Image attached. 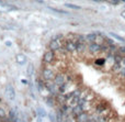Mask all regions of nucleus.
I'll return each instance as SVG.
<instances>
[{"instance_id": "f257e3e1", "label": "nucleus", "mask_w": 125, "mask_h": 122, "mask_svg": "<svg viewBox=\"0 0 125 122\" xmlns=\"http://www.w3.org/2000/svg\"><path fill=\"white\" fill-rule=\"evenodd\" d=\"M43 61H44L45 63H47V64H50V63H53V62L55 61V52L52 51V50L47 51L45 54H44Z\"/></svg>"}, {"instance_id": "f03ea898", "label": "nucleus", "mask_w": 125, "mask_h": 122, "mask_svg": "<svg viewBox=\"0 0 125 122\" xmlns=\"http://www.w3.org/2000/svg\"><path fill=\"white\" fill-rule=\"evenodd\" d=\"M42 76H43V78L45 80H52V79H54V77H55L54 71L50 68H44L43 71H42Z\"/></svg>"}, {"instance_id": "7ed1b4c3", "label": "nucleus", "mask_w": 125, "mask_h": 122, "mask_svg": "<svg viewBox=\"0 0 125 122\" xmlns=\"http://www.w3.org/2000/svg\"><path fill=\"white\" fill-rule=\"evenodd\" d=\"M49 50H52V51H60L61 50V43L59 42L57 39H53L52 41L49 42Z\"/></svg>"}, {"instance_id": "20e7f679", "label": "nucleus", "mask_w": 125, "mask_h": 122, "mask_svg": "<svg viewBox=\"0 0 125 122\" xmlns=\"http://www.w3.org/2000/svg\"><path fill=\"white\" fill-rule=\"evenodd\" d=\"M6 95H7V97H8V99L11 100V101H13V100L15 99V91H14V88H13L11 85H8V86H7Z\"/></svg>"}, {"instance_id": "39448f33", "label": "nucleus", "mask_w": 125, "mask_h": 122, "mask_svg": "<svg viewBox=\"0 0 125 122\" xmlns=\"http://www.w3.org/2000/svg\"><path fill=\"white\" fill-rule=\"evenodd\" d=\"M65 50L67 52H75L76 51V42L67 39L65 42Z\"/></svg>"}, {"instance_id": "423d86ee", "label": "nucleus", "mask_w": 125, "mask_h": 122, "mask_svg": "<svg viewBox=\"0 0 125 122\" xmlns=\"http://www.w3.org/2000/svg\"><path fill=\"white\" fill-rule=\"evenodd\" d=\"M88 50H89L92 54H96V53H99V52H101V45L96 44V42H91V43H89Z\"/></svg>"}, {"instance_id": "0eeeda50", "label": "nucleus", "mask_w": 125, "mask_h": 122, "mask_svg": "<svg viewBox=\"0 0 125 122\" xmlns=\"http://www.w3.org/2000/svg\"><path fill=\"white\" fill-rule=\"evenodd\" d=\"M54 82L56 86H60L65 82V76L63 74H57L56 76L54 77Z\"/></svg>"}, {"instance_id": "6e6552de", "label": "nucleus", "mask_w": 125, "mask_h": 122, "mask_svg": "<svg viewBox=\"0 0 125 122\" xmlns=\"http://www.w3.org/2000/svg\"><path fill=\"white\" fill-rule=\"evenodd\" d=\"M90 118V115L86 112H81L79 115L76 117V122H87L88 119Z\"/></svg>"}, {"instance_id": "1a4fd4ad", "label": "nucleus", "mask_w": 125, "mask_h": 122, "mask_svg": "<svg viewBox=\"0 0 125 122\" xmlns=\"http://www.w3.org/2000/svg\"><path fill=\"white\" fill-rule=\"evenodd\" d=\"M15 61H17V63L19 65H24L26 62V57L23 54H18V55L15 56Z\"/></svg>"}, {"instance_id": "9d476101", "label": "nucleus", "mask_w": 125, "mask_h": 122, "mask_svg": "<svg viewBox=\"0 0 125 122\" xmlns=\"http://www.w3.org/2000/svg\"><path fill=\"white\" fill-rule=\"evenodd\" d=\"M96 35H98V33H90V34H87V35H86V41H87L88 43L94 42V41H96Z\"/></svg>"}, {"instance_id": "9b49d317", "label": "nucleus", "mask_w": 125, "mask_h": 122, "mask_svg": "<svg viewBox=\"0 0 125 122\" xmlns=\"http://www.w3.org/2000/svg\"><path fill=\"white\" fill-rule=\"evenodd\" d=\"M26 73H28L29 76H32L34 74V66L33 64H29L28 65V68H26Z\"/></svg>"}, {"instance_id": "f8f14e48", "label": "nucleus", "mask_w": 125, "mask_h": 122, "mask_svg": "<svg viewBox=\"0 0 125 122\" xmlns=\"http://www.w3.org/2000/svg\"><path fill=\"white\" fill-rule=\"evenodd\" d=\"M37 112H38L39 117H42V118H44V117H46V115H47V112H46L44 109H42V108H37Z\"/></svg>"}, {"instance_id": "ddd939ff", "label": "nucleus", "mask_w": 125, "mask_h": 122, "mask_svg": "<svg viewBox=\"0 0 125 122\" xmlns=\"http://www.w3.org/2000/svg\"><path fill=\"white\" fill-rule=\"evenodd\" d=\"M116 53L120 54V55H121V56H123V57H125V46H120Z\"/></svg>"}, {"instance_id": "4468645a", "label": "nucleus", "mask_w": 125, "mask_h": 122, "mask_svg": "<svg viewBox=\"0 0 125 122\" xmlns=\"http://www.w3.org/2000/svg\"><path fill=\"white\" fill-rule=\"evenodd\" d=\"M48 9L52 10L54 12H57V13H63V14H67V12L64 11V10H59V9H56V8H52V7H48Z\"/></svg>"}, {"instance_id": "2eb2a0df", "label": "nucleus", "mask_w": 125, "mask_h": 122, "mask_svg": "<svg viewBox=\"0 0 125 122\" xmlns=\"http://www.w3.org/2000/svg\"><path fill=\"white\" fill-rule=\"evenodd\" d=\"M104 63H105L104 58H101V60H96V64L99 65V66H102V65H104Z\"/></svg>"}, {"instance_id": "dca6fc26", "label": "nucleus", "mask_w": 125, "mask_h": 122, "mask_svg": "<svg viewBox=\"0 0 125 122\" xmlns=\"http://www.w3.org/2000/svg\"><path fill=\"white\" fill-rule=\"evenodd\" d=\"M66 7L70 8V9H80L79 6H75V5H71V3H66Z\"/></svg>"}, {"instance_id": "f3484780", "label": "nucleus", "mask_w": 125, "mask_h": 122, "mask_svg": "<svg viewBox=\"0 0 125 122\" xmlns=\"http://www.w3.org/2000/svg\"><path fill=\"white\" fill-rule=\"evenodd\" d=\"M48 117H49V120H50L52 122H57L56 115H55V114H53V113H49V114H48Z\"/></svg>"}, {"instance_id": "a211bd4d", "label": "nucleus", "mask_w": 125, "mask_h": 122, "mask_svg": "<svg viewBox=\"0 0 125 122\" xmlns=\"http://www.w3.org/2000/svg\"><path fill=\"white\" fill-rule=\"evenodd\" d=\"M6 111L3 110V109L2 108H0V118H1V119H4V118H6Z\"/></svg>"}, {"instance_id": "6ab92c4d", "label": "nucleus", "mask_w": 125, "mask_h": 122, "mask_svg": "<svg viewBox=\"0 0 125 122\" xmlns=\"http://www.w3.org/2000/svg\"><path fill=\"white\" fill-rule=\"evenodd\" d=\"M37 86H38V90H39V91H43V88H44V84H43V82L41 81V80H39V81L37 82Z\"/></svg>"}, {"instance_id": "aec40b11", "label": "nucleus", "mask_w": 125, "mask_h": 122, "mask_svg": "<svg viewBox=\"0 0 125 122\" xmlns=\"http://www.w3.org/2000/svg\"><path fill=\"white\" fill-rule=\"evenodd\" d=\"M111 35H112V36H114V38H115V39H117L118 41H122V42H124V39H123V38H121V36L116 35V34H114V33H111Z\"/></svg>"}, {"instance_id": "412c9836", "label": "nucleus", "mask_w": 125, "mask_h": 122, "mask_svg": "<svg viewBox=\"0 0 125 122\" xmlns=\"http://www.w3.org/2000/svg\"><path fill=\"white\" fill-rule=\"evenodd\" d=\"M6 45H7V46H9V47H10L11 45H12V43H11L10 41H7V42H6Z\"/></svg>"}, {"instance_id": "4be33fe9", "label": "nucleus", "mask_w": 125, "mask_h": 122, "mask_svg": "<svg viewBox=\"0 0 125 122\" xmlns=\"http://www.w3.org/2000/svg\"><path fill=\"white\" fill-rule=\"evenodd\" d=\"M21 81H22V84H28V80H25V79H22Z\"/></svg>"}, {"instance_id": "5701e85b", "label": "nucleus", "mask_w": 125, "mask_h": 122, "mask_svg": "<svg viewBox=\"0 0 125 122\" xmlns=\"http://www.w3.org/2000/svg\"><path fill=\"white\" fill-rule=\"evenodd\" d=\"M35 1H37V2H39V3H44V0H35Z\"/></svg>"}, {"instance_id": "b1692460", "label": "nucleus", "mask_w": 125, "mask_h": 122, "mask_svg": "<svg viewBox=\"0 0 125 122\" xmlns=\"http://www.w3.org/2000/svg\"><path fill=\"white\" fill-rule=\"evenodd\" d=\"M122 16H123V17H124V18H125V11H124V12H123V13H122Z\"/></svg>"}, {"instance_id": "393cba45", "label": "nucleus", "mask_w": 125, "mask_h": 122, "mask_svg": "<svg viewBox=\"0 0 125 122\" xmlns=\"http://www.w3.org/2000/svg\"><path fill=\"white\" fill-rule=\"evenodd\" d=\"M0 5H3V3H2V1H1V0H0Z\"/></svg>"}]
</instances>
